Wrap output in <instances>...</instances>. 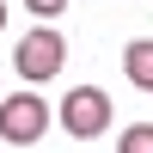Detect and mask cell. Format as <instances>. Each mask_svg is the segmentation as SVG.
I'll return each mask as SVG.
<instances>
[{
    "label": "cell",
    "instance_id": "obj_5",
    "mask_svg": "<svg viewBox=\"0 0 153 153\" xmlns=\"http://www.w3.org/2000/svg\"><path fill=\"white\" fill-rule=\"evenodd\" d=\"M117 153H153V123H129L117 135Z\"/></svg>",
    "mask_w": 153,
    "mask_h": 153
},
{
    "label": "cell",
    "instance_id": "obj_1",
    "mask_svg": "<svg viewBox=\"0 0 153 153\" xmlns=\"http://www.w3.org/2000/svg\"><path fill=\"white\" fill-rule=\"evenodd\" d=\"M61 61H68V37H61L55 25H37V31H25V37H19V49H12V68H19L31 86L55 80V74H61Z\"/></svg>",
    "mask_w": 153,
    "mask_h": 153
},
{
    "label": "cell",
    "instance_id": "obj_3",
    "mask_svg": "<svg viewBox=\"0 0 153 153\" xmlns=\"http://www.w3.org/2000/svg\"><path fill=\"white\" fill-rule=\"evenodd\" d=\"M110 92H98V86H74L68 98H61V129L74 135V141H92V135L110 129Z\"/></svg>",
    "mask_w": 153,
    "mask_h": 153
},
{
    "label": "cell",
    "instance_id": "obj_2",
    "mask_svg": "<svg viewBox=\"0 0 153 153\" xmlns=\"http://www.w3.org/2000/svg\"><path fill=\"white\" fill-rule=\"evenodd\" d=\"M49 98H37V92H12V98H0V141L6 147H37L49 135Z\"/></svg>",
    "mask_w": 153,
    "mask_h": 153
},
{
    "label": "cell",
    "instance_id": "obj_4",
    "mask_svg": "<svg viewBox=\"0 0 153 153\" xmlns=\"http://www.w3.org/2000/svg\"><path fill=\"white\" fill-rule=\"evenodd\" d=\"M123 74H129V86L153 92V37H135V43L123 49Z\"/></svg>",
    "mask_w": 153,
    "mask_h": 153
},
{
    "label": "cell",
    "instance_id": "obj_6",
    "mask_svg": "<svg viewBox=\"0 0 153 153\" xmlns=\"http://www.w3.org/2000/svg\"><path fill=\"white\" fill-rule=\"evenodd\" d=\"M25 12H37V19H61V12H68V0H25Z\"/></svg>",
    "mask_w": 153,
    "mask_h": 153
},
{
    "label": "cell",
    "instance_id": "obj_7",
    "mask_svg": "<svg viewBox=\"0 0 153 153\" xmlns=\"http://www.w3.org/2000/svg\"><path fill=\"white\" fill-rule=\"evenodd\" d=\"M0 31H6V0H0Z\"/></svg>",
    "mask_w": 153,
    "mask_h": 153
}]
</instances>
